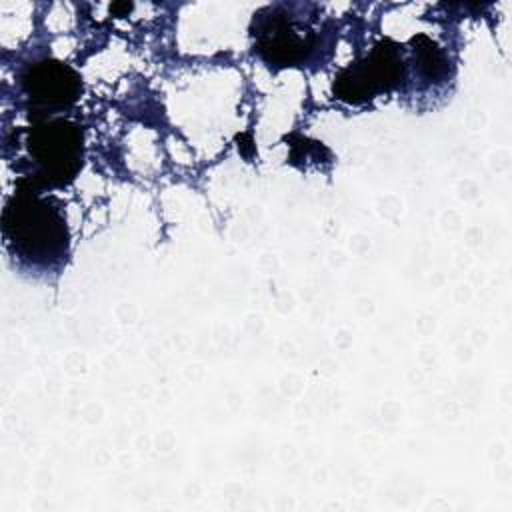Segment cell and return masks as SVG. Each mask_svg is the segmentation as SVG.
Instances as JSON below:
<instances>
[{"label": "cell", "instance_id": "cell-1", "mask_svg": "<svg viewBox=\"0 0 512 512\" xmlns=\"http://www.w3.org/2000/svg\"><path fill=\"white\" fill-rule=\"evenodd\" d=\"M2 232L8 248L32 264H56L68 252V226L60 206L24 178L2 210Z\"/></svg>", "mask_w": 512, "mask_h": 512}, {"label": "cell", "instance_id": "cell-2", "mask_svg": "<svg viewBox=\"0 0 512 512\" xmlns=\"http://www.w3.org/2000/svg\"><path fill=\"white\" fill-rule=\"evenodd\" d=\"M24 148V180L42 188L68 186L82 168L84 138L66 118H40L16 132V150Z\"/></svg>", "mask_w": 512, "mask_h": 512}, {"label": "cell", "instance_id": "cell-3", "mask_svg": "<svg viewBox=\"0 0 512 512\" xmlns=\"http://www.w3.org/2000/svg\"><path fill=\"white\" fill-rule=\"evenodd\" d=\"M404 78L402 50L392 40H380L370 54L342 68L332 84L334 98L362 104L378 94L394 90Z\"/></svg>", "mask_w": 512, "mask_h": 512}, {"label": "cell", "instance_id": "cell-4", "mask_svg": "<svg viewBox=\"0 0 512 512\" xmlns=\"http://www.w3.org/2000/svg\"><path fill=\"white\" fill-rule=\"evenodd\" d=\"M252 36L256 54L278 68L302 64L314 48V36L308 28H302L290 14L270 8L254 14Z\"/></svg>", "mask_w": 512, "mask_h": 512}, {"label": "cell", "instance_id": "cell-5", "mask_svg": "<svg viewBox=\"0 0 512 512\" xmlns=\"http://www.w3.org/2000/svg\"><path fill=\"white\" fill-rule=\"evenodd\" d=\"M22 88L34 112H56L72 106L82 92L80 74L60 60L34 62L22 74Z\"/></svg>", "mask_w": 512, "mask_h": 512}, {"label": "cell", "instance_id": "cell-6", "mask_svg": "<svg viewBox=\"0 0 512 512\" xmlns=\"http://www.w3.org/2000/svg\"><path fill=\"white\" fill-rule=\"evenodd\" d=\"M412 54H414V66L426 80H440L448 72V58L442 52L438 44H434L430 38L424 34H418L410 42Z\"/></svg>", "mask_w": 512, "mask_h": 512}, {"label": "cell", "instance_id": "cell-7", "mask_svg": "<svg viewBox=\"0 0 512 512\" xmlns=\"http://www.w3.org/2000/svg\"><path fill=\"white\" fill-rule=\"evenodd\" d=\"M130 10H132V4H130V2H114V4H110V12H114V14L130 12Z\"/></svg>", "mask_w": 512, "mask_h": 512}]
</instances>
